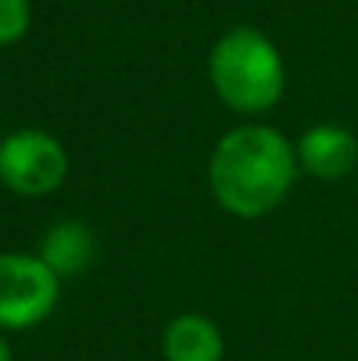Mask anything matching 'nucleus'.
Instances as JSON below:
<instances>
[{"mask_svg":"<svg viewBox=\"0 0 358 361\" xmlns=\"http://www.w3.org/2000/svg\"><path fill=\"white\" fill-rule=\"evenodd\" d=\"M61 298V276L38 254H0V330H32Z\"/></svg>","mask_w":358,"mask_h":361,"instance_id":"obj_3","label":"nucleus"},{"mask_svg":"<svg viewBox=\"0 0 358 361\" xmlns=\"http://www.w3.org/2000/svg\"><path fill=\"white\" fill-rule=\"evenodd\" d=\"M209 82L232 111L264 114L285 92L283 54L266 32L235 25L209 51Z\"/></svg>","mask_w":358,"mask_h":361,"instance_id":"obj_2","label":"nucleus"},{"mask_svg":"<svg viewBox=\"0 0 358 361\" xmlns=\"http://www.w3.org/2000/svg\"><path fill=\"white\" fill-rule=\"evenodd\" d=\"M295 156L302 171L317 180H342L358 165V140L342 124H314L298 137Z\"/></svg>","mask_w":358,"mask_h":361,"instance_id":"obj_5","label":"nucleus"},{"mask_svg":"<svg viewBox=\"0 0 358 361\" xmlns=\"http://www.w3.org/2000/svg\"><path fill=\"white\" fill-rule=\"evenodd\" d=\"M295 143L276 127L245 124L228 130L209 156V190L216 203L238 219L270 216L295 184Z\"/></svg>","mask_w":358,"mask_h":361,"instance_id":"obj_1","label":"nucleus"},{"mask_svg":"<svg viewBox=\"0 0 358 361\" xmlns=\"http://www.w3.org/2000/svg\"><path fill=\"white\" fill-rule=\"evenodd\" d=\"M70 159L57 137L23 127L0 140V184L19 197H48L67 180Z\"/></svg>","mask_w":358,"mask_h":361,"instance_id":"obj_4","label":"nucleus"},{"mask_svg":"<svg viewBox=\"0 0 358 361\" xmlns=\"http://www.w3.org/2000/svg\"><path fill=\"white\" fill-rule=\"evenodd\" d=\"M165 361H222L226 339L216 320L203 314H178L162 333Z\"/></svg>","mask_w":358,"mask_h":361,"instance_id":"obj_7","label":"nucleus"},{"mask_svg":"<svg viewBox=\"0 0 358 361\" xmlns=\"http://www.w3.org/2000/svg\"><path fill=\"white\" fill-rule=\"evenodd\" d=\"M29 25H32L29 0H0V48L23 42Z\"/></svg>","mask_w":358,"mask_h":361,"instance_id":"obj_8","label":"nucleus"},{"mask_svg":"<svg viewBox=\"0 0 358 361\" xmlns=\"http://www.w3.org/2000/svg\"><path fill=\"white\" fill-rule=\"evenodd\" d=\"M38 257L57 276H80L95 260V235L80 219H61L38 241Z\"/></svg>","mask_w":358,"mask_h":361,"instance_id":"obj_6","label":"nucleus"},{"mask_svg":"<svg viewBox=\"0 0 358 361\" xmlns=\"http://www.w3.org/2000/svg\"><path fill=\"white\" fill-rule=\"evenodd\" d=\"M0 361H13V349H10V343H6L4 336H0Z\"/></svg>","mask_w":358,"mask_h":361,"instance_id":"obj_9","label":"nucleus"}]
</instances>
